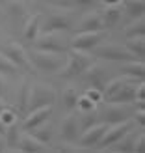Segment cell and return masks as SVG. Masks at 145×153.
<instances>
[{"mask_svg":"<svg viewBox=\"0 0 145 153\" xmlns=\"http://www.w3.org/2000/svg\"><path fill=\"white\" fill-rule=\"evenodd\" d=\"M2 108H4V105H2V103H0V110H2Z\"/></svg>","mask_w":145,"mask_h":153,"instance_id":"39","label":"cell"},{"mask_svg":"<svg viewBox=\"0 0 145 153\" xmlns=\"http://www.w3.org/2000/svg\"><path fill=\"white\" fill-rule=\"evenodd\" d=\"M136 140H138V136H134V134H130V133H127L121 140H117L116 144H112V146H110V148H106V149H110V151H119V153H134Z\"/></svg>","mask_w":145,"mask_h":153,"instance_id":"20","label":"cell"},{"mask_svg":"<svg viewBox=\"0 0 145 153\" xmlns=\"http://www.w3.org/2000/svg\"><path fill=\"white\" fill-rule=\"evenodd\" d=\"M28 58L32 62V67L43 73H60L65 65L67 56L54 54V52H43V51H32L28 52Z\"/></svg>","mask_w":145,"mask_h":153,"instance_id":"2","label":"cell"},{"mask_svg":"<svg viewBox=\"0 0 145 153\" xmlns=\"http://www.w3.org/2000/svg\"><path fill=\"white\" fill-rule=\"evenodd\" d=\"M130 131H132V120L123 121V123H116V125H108L106 133L102 134V138L95 146V149H106V148H110L112 144H116L117 140H121L127 133H130Z\"/></svg>","mask_w":145,"mask_h":153,"instance_id":"8","label":"cell"},{"mask_svg":"<svg viewBox=\"0 0 145 153\" xmlns=\"http://www.w3.org/2000/svg\"><path fill=\"white\" fill-rule=\"evenodd\" d=\"M6 94H7V84H6V80H4V76L0 75V99L6 97Z\"/></svg>","mask_w":145,"mask_h":153,"instance_id":"35","label":"cell"},{"mask_svg":"<svg viewBox=\"0 0 145 153\" xmlns=\"http://www.w3.org/2000/svg\"><path fill=\"white\" fill-rule=\"evenodd\" d=\"M28 7L21 2V0H13V2H10V4H6V13L10 15V17H13L15 21H19V19H24L26 17V11Z\"/></svg>","mask_w":145,"mask_h":153,"instance_id":"26","label":"cell"},{"mask_svg":"<svg viewBox=\"0 0 145 153\" xmlns=\"http://www.w3.org/2000/svg\"><path fill=\"white\" fill-rule=\"evenodd\" d=\"M143 149H145V136H143V134H138V140H136L134 153H143Z\"/></svg>","mask_w":145,"mask_h":153,"instance_id":"34","label":"cell"},{"mask_svg":"<svg viewBox=\"0 0 145 153\" xmlns=\"http://www.w3.org/2000/svg\"><path fill=\"white\" fill-rule=\"evenodd\" d=\"M78 91H76L73 86L71 88H65L63 90V94H62V106L67 110V112H74L76 110V99H78Z\"/></svg>","mask_w":145,"mask_h":153,"instance_id":"24","label":"cell"},{"mask_svg":"<svg viewBox=\"0 0 145 153\" xmlns=\"http://www.w3.org/2000/svg\"><path fill=\"white\" fill-rule=\"evenodd\" d=\"M127 51L134 54L136 60H143V54H145V39L143 36H138V37H130L127 41Z\"/></svg>","mask_w":145,"mask_h":153,"instance_id":"23","label":"cell"},{"mask_svg":"<svg viewBox=\"0 0 145 153\" xmlns=\"http://www.w3.org/2000/svg\"><path fill=\"white\" fill-rule=\"evenodd\" d=\"M28 99H30V82H24L21 86L19 97H17V110L24 114L28 110Z\"/></svg>","mask_w":145,"mask_h":153,"instance_id":"27","label":"cell"},{"mask_svg":"<svg viewBox=\"0 0 145 153\" xmlns=\"http://www.w3.org/2000/svg\"><path fill=\"white\" fill-rule=\"evenodd\" d=\"M35 51H43V52H54V54H65L69 51V45H65L62 37H58L56 32H49V34H39L32 41Z\"/></svg>","mask_w":145,"mask_h":153,"instance_id":"6","label":"cell"},{"mask_svg":"<svg viewBox=\"0 0 145 153\" xmlns=\"http://www.w3.org/2000/svg\"><path fill=\"white\" fill-rule=\"evenodd\" d=\"M93 56L99 60H106V62H130L136 60L134 54H130L127 49L119 47V45H97V47L91 51Z\"/></svg>","mask_w":145,"mask_h":153,"instance_id":"5","label":"cell"},{"mask_svg":"<svg viewBox=\"0 0 145 153\" xmlns=\"http://www.w3.org/2000/svg\"><path fill=\"white\" fill-rule=\"evenodd\" d=\"M28 133H30V134H34L39 142L45 144V146H47V144H50L52 138H54V127L49 123V120L45 121V123H41V125H37V127H34V129H30Z\"/></svg>","mask_w":145,"mask_h":153,"instance_id":"18","label":"cell"},{"mask_svg":"<svg viewBox=\"0 0 145 153\" xmlns=\"http://www.w3.org/2000/svg\"><path fill=\"white\" fill-rule=\"evenodd\" d=\"M0 52L10 60L11 64H15L19 69H32V62L28 58V51L19 43H6L0 47Z\"/></svg>","mask_w":145,"mask_h":153,"instance_id":"7","label":"cell"},{"mask_svg":"<svg viewBox=\"0 0 145 153\" xmlns=\"http://www.w3.org/2000/svg\"><path fill=\"white\" fill-rule=\"evenodd\" d=\"M95 108H97V105L91 101L89 97L78 95V99H76V110H80V112H89V110H95Z\"/></svg>","mask_w":145,"mask_h":153,"instance_id":"31","label":"cell"},{"mask_svg":"<svg viewBox=\"0 0 145 153\" xmlns=\"http://www.w3.org/2000/svg\"><path fill=\"white\" fill-rule=\"evenodd\" d=\"M132 105H119V103H108L104 108L99 112V120L108 125L123 123V121L132 120Z\"/></svg>","mask_w":145,"mask_h":153,"instance_id":"3","label":"cell"},{"mask_svg":"<svg viewBox=\"0 0 145 153\" xmlns=\"http://www.w3.org/2000/svg\"><path fill=\"white\" fill-rule=\"evenodd\" d=\"M125 13L128 19H141L145 13V2L143 0H127L125 2Z\"/></svg>","mask_w":145,"mask_h":153,"instance_id":"22","label":"cell"},{"mask_svg":"<svg viewBox=\"0 0 145 153\" xmlns=\"http://www.w3.org/2000/svg\"><path fill=\"white\" fill-rule=\"evenodd\" d=\"M125 65L121 67V73L125 76H130V79H143L145 73V65L143 60H130V62H123Z\"/></svg>","mask_w":145,"mask_h":153,"instance_id":"21","label":"cell"},{"mask_svg":"<svg viewBox=\"0 0 145 153\" xmlns=\"http://www.w3.org/2000/svg\"><path fill=\"white\" fill-rule=\"evenodd\" d=\"M50 116H52V105L39 106V108H35V110H30V112H26V120L21 123V129L22 131H30V129H34L37 125L45 123L47 120H50Z\"/></svg>","mask_w":145,"mask_h":153,"instance_id":"13","label":"cell"},{"mask_svg":"<svg viewBox=\"0 0 145 153\" xmlns=\"http://www.w3.org/2000/svg\"><path fill=\"white\" fill-rule=\"evenodd\" d=\"M21 131H22V129H21V125L17 123V121L6 127V146L10 149H17V142H19Z\"/></svg>","mask_w":145,"mask_h":153,"instance_id":"25","label":"cell"},{"mask_svg":"<svg viewBox=\"0 0 145 153\" xmlns=\"http://www.w3.org/2000/svg\"><path fill=\"white\" fill-rule=\"evenodd\" d=\"M121 17H123V10H121L119 6H106L104 13L101 15V19H102V26H104V28H112V26H116L117 22L121 21Z\"/></svg>","mask_w":145,"mask_h":153,"instance_id":"19","label":"cell"},{"mask_svg":"<svg viewBox=\"0 0 145 153\" xmlns=\"http://www.w3.org/2000/svg\"><path fill=\"white\" fill-rule=\"evenodd\" d=\"M73 30V19L67 13H52L43 21L39 26V34H49V32H69Z\"/></svg>","mask_w":145,"mask_h":153,"instance_id":"9","label":"cell"},{"mask_svg":"<svg viewBox=\"0 0 145 153\" xmlns=\"http://www.w3.org/2000/svg\"><path fill=\"white\" fill-rule=\"evenodd\" d=\"M101 2H102L104 6H119L123 0H101Z\"/></svg>","mask_w":145,"mask_h":153,"instance_id":"36","label":"cell"},{"mask_svg":"<svg viewBox=\"0 0 145 153\" xmlns=\"http://www.w3.org/2000/svg\"><path fill=\"white\" fill-rule=\"evenodd\" d=\"M17 71H19V67L15 65V64H11L10 60H7L2 52H0V75H17Z\"/></svg>","mask_w":145,"mask_h":153,"instance_id":"30","label":"cell"},{"mask_svg":"<svg viewBox=\"0 0 145 153\" xmlns=\"http://www.w3.org/2000/svg\"><path fill=\"white\" fill-rule=\"evenodd\" d=\"M15 121H17V112H15V108H7L4 105V108L0 110V125L7 127V125L15 123Z\"/></svg>","mask_w":145,"mask_h":153,"instance_id":"29","label":"cell"},{"mask_svg":"<svg viewBox=\"0 0 145 153\" xmlns=\"http://www.w3.org/2000/svg\"><path fill=\"white\" fill-rule=\"evenodd\" d=\"M71 6L78 7V10H95V7L99 6V0H71Z\"/></svg>","mask_w":145,"mask_h":153,"instance_id":"32","label":"cell"},{"mask_svg":"<svg viewBox=\"0 0 145 153\" xmlns=\"http://www.w3.org/2000/svg\"><path fill=\"white\" fill-rule=\"evenodd\" d=\"M45 2H56V0H45Z\"/></svg>","mask_w":145,"mask_h":153,"instance_id":"38","label":"cell"},{"mask_svg":"<svg viewBox=\"0 0 145 153\" xmlns=\"http://www.w3.org/2000/svg\"><path fill=\"white\" fill-rule=\"evenodd\" d=\"M65 54H67L65 65H63V69L60 71V75H62L63 79H76V76H82L84 71H86L89 65L95 64V56L88 54L86 51L69 49Z\"/></svg>","mask_w":145,"mask_h":153,"instance_id":"1","label":"cell"},{"mask_svg":"<svg viewBox=\"0 0 145 153\" xmlns=\"http://www.w3.org/2000/svg\"><path fill=\"white\" fill-rule=\"evenodd\" d=\"M84 95L89 97V99H91V101H93L95 105L102 103V91H99V90H95V88H88L86 91H84Z\"/></svg>","mask_w":145,"mask_h":153,"instance_id":"33","label":"cell"},{"mask_svg":"<svg viewBox=\"0 0 145 153\" xmlns=\"http://www.w3.org/2000/svg\"><path fill=\"white\" fill-rule=\"evenodd\" d=\"M84 79H86V82L89 84V88H95V90H99V91H102L104 90V86L108 84V80H110V75L106 73L102 67H99V65H89L86 71H84Z\"/></svg>","mask_w":145,"mask_h":153,"instance_id":"14","label":"cell"},{"mask_svg":"<svg viewBox=\"0 0 145 153\" xmlns=\"http://www.w3.org/2000/svg\"><path fill=\"white\" fill-rule=\"evenodd\" d=\"M99 30H104L102 26V19L99 13H88L78 25H76V32H99Z\"/></svg>","mask_w":145,"mask_h":153,"instance_id":"16","label":"cell"},{"mask_svg":"<svg viewBox=\"0 0 145 153\" xmlns=\"http://www.w3.org/2000/svg\"><path fill=\"white\" fill-rule=\"evenodd\" d=\"M39 26H41V15H32L28 21L24 28H22V37H24V41L32 43L37 36H39Z\"/></svg>","mask_w":145,"mask_h":153,"instance_id":"17","label":"cell"},{"mask_svg":"<svg viewBox=\"0 0 145 153\" xmlns=\"http://www.w3.org/2000/svg\"><path fill=\"white\" fill-rule=\"evenodd\" d=\"M80 134H82V127H80L78 116H67L62 121V125H60V136H62V140L67 144H74V142H78Z\"/></svg>","mask_w":145,"mask_h":153,"instance_id":"12","label":"cell"},{"mask_svg":"<svg viewBox=\"0 0 145 153\" xmlns=\"http://www.w3.org/2000/svg\"><path fill=\"white\" fill-rule=\"evenodd\" d=\"M17 149L24 151V153H41V151H47V146L37 140L34 134H30L28 131H21L19 142H17Z\"/></svg>","mask_w":145,"mask_h":153,"instance_id":"15","label":"cell"},{"mask_svg":"<svg viewBox=\"0 0 145 153\" xmlns=\"http://www.w3.org/2000/svg\"><path fill=\"white\" fill-rule=\"evenodd\" d=\"M106 129H108V123H104V121H99V123L91 125L89 129H86V131H82L80 134V149H95V146L99 142H101L102 134L106 133Z\"/></svg>","mask_w":145,"mask_h":153,"instance_id":"11","label":"cell"},{"mask_svg":"<svg viewBox=\"0 0 145 153\" xmlns=\"http://www.w3.org/2000/svg\"><path fill=\"white\" fill-rule=\"evenodd\" d=\"M102 39H104V32H102V30H99V32H78V34L73 37L69 49L91 52L97 45H101Z\"/></svg>","mask_w":145,"mask_h":153,"instance_id":"10","label":"cell"},{"mask_svg":"<svg viewBox=\"0 0 145 153\" xmlns=\"http://www.w3.org/2000/svg\"><path fill=\"white\" fill-rule=\"evenodd\" d=\"M143 34H145V22H143V17H141V19H134V22L125 30L127 39H130V37H138V36H143Z\"/></svg>","mask_w":145,"mask_h":153,"instance_id":"28","label":"cell"},{"mask_svg":"<svg viewBox=\"0 0 145 153\" xmlns=\"http://www.w3.org/2000/svg\"><path fill=\"white\" fill-rule=\"evenodd\" d=\"M2 151H7V146H6V138H4V134H0V153Z\"/></svg>","mask_w":145,"mask_h":153,"instance_id":"37","label":"cell"},{"mask_svg":"<svg viewBox=\"0 0 145 153\" xmlns=\"http://www.w3.org/2000/svg\"><path fill=\"white\" fill-rule=\"evenodd\" d=\"M56 101V90L47 84H39V86H30V99H28V110H35L39 106L54 105Z\"/></svg>","mask_w":145,"mask_h":153,"instance_id":"4","label":"cell"}]
</instances>
